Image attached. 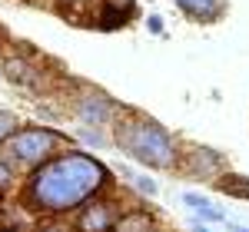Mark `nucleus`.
<instances>
[{"mask_svg":"<svg viewBox=\"0 0 249 232\" xmlns=\"http://www.w3.org/2000/svg\"><path fill=\"white\" fill-rule=\"evenodd\" d=\"M136 14V0H96L93 20L100 30H120L126 27Z\"/></svg>","mask_w":249,"mask_h":232,"instance_id":"nucleus-7","label":"nucleus"},{"mask_svg":"<svg viewBox=\"0 0 249 232\" xmlns=\"http://www.w3.org/2000/svg\"><path fill=\"white\" fill-rule=\"evenodd\" d=\"M14 186H17V166L0 153V196L7 193V189H14Z\"/></svg>","mask_w":249,"mask_h":232,"instance_id":"nucleus-15","label":"nucleus"},{"mask_svg":"<svg viewBox=\"0 0 249 232\" xmlns=\"http://www.w3.org/2000/svg\"><path fill=\"white\" fill-rule=\"evenodd\" d=\"M110 143L120 153L133 156L136 163H143L150 169H179L183 166V149H179L176 136L163 123L136 113V110L123 113L110 126Z\"/></svg>","mask_w":249,"mask_h":232,"instance_id":"nucleus-2","label":"nucleus"},{"mask_svg":"<svg viewBox=\"0 0 249 232\" xmlns=\"http://www.w3.org/2000/svg\"><path fill=\"white\" fill-rule=\"evenodd\" d=\"M3 80H10L14 86H20V90H34L37 86V70H34V63H27V57H7L3 60Z\"/></svg>","mask_w":249,"mask_h":232,"instance_id":"nucleus-11","label":"nucleus"},{"mask_svg":"<svg viewBox=\"0 0 249 232\" xmlns=\"http://www.w3.org/2000/svg\"><path fill=\"white\" fill-rule=\"evenodd\" d=\"M230 232H249V226H239V222H230Z\"/></svg>","mask_w":249,"mask_h":232,"instance_id":"nucleus-21","label":"nucleus"},{"mask_svg":"<svg viewBox=\"0 0 249 232\" xmlns=\"http://www.w3.org/2000/svg\"><path fill=\"white\" fill-rule=\"evenodd\" d=\"M37 232H77V226H73L70 215H53V219H43Z\"/></svg>","mask_w":249,"mask_h":232,"instance_id":"nucleus-16","label":"nucleus"},{"mask_svg":"<svg viewBox=\"0 0 249 232\" xmlns=\"http://www.w3.org/2000/svg\"><path fill=\"white\" fill-rule=\"evenodd\" d=\"M190 232H216V229H213L210 222H199V219L193 215V219H190Z\"/></svg>","mask_w":249,"mask_h":232,"instance_id":"nucleus-20","label":"nucleus"},{"mask_svg":"<svg viewBox=\"0 0 249 232\" xmlns=\"http://www.w3.org/2000/svg\"><path fill=\"white\" fill-rule=\"evenodd\" d=\"M63 146H67V136L57 133V130H47V126H20L17 133L10 136V143L3 146V156L17 169L34 173L47 159L63 153Z\"/></svg>","mask_w":249,"mask_h":232,"instance_id":"nucleus-3","label":"nucleus"},{"mask_svg":"<svg viewBox=\"0 0 249 232\" xmlns=\"http://www.w3.org/2000/svg\"><path fill=\"white\" fill-rule=\"evenodd\" d=\"M17 130H20V119L10 110H0V149L10 143V136L17 133Z\"/></svg>","mask_w":249,"mask_h":232,"instance_id":"nucleus-14","label":"nucleus"},{"mask_svg":"<svg viewBox=\"0 0 249 232\" xmlns=\"http://www.w3.org/2000/svg\"><path fill=\"white\" fill-rule=\"evenodd\" d=\"M53 7H57L60 14L73 17V14H87L90 7H96V0H53Z\"/></svg>","mask_w":249,"mask_h":232,"instance_id":"nucleus-17","label":"nucleus"},{"mask_svg":"<svg viewBox=\"0 0 249 232\" xmlns=\"http://www.w3.org/2000/svg\"><path fill=\"white\" fill-rule=\"evenodd\" d=\"M77 139L83 146H93V149H103V146H107V133H103V130H93V126H80Z\"/></svg>","mask_w":249,"mask_h":232,"instance_id":"nucleus-18","label":"nucleus"},{"mask_svg":"<svg viewBox=\"0 0 249 232\" xmlns=\"http://www.w3.org/2000/svg\"><path fill=\"white\" fill-rule=\"evenodd\" d=\"M183 173L190 179H199V182H216L223 173H230V163L226 156L213 146H186L183 149Z\"/></svg>","mask_w":249,"mask_h":232,"instance_id":"nucleus-5","label":"nucleus"},{"mask_svg":"<svg viewBox=\"0 0 249 232\" xmlns=\"http://www.w3.org/2000/svg\"><path fill=\"white\" fill-rule=\"evenodd\" d=\"M173 3L193 23H216L226 14V0H173Z\"/></svg>","mask_w":249,"mask_h":232,"instance_id":"nucleus-8","label":"nucleus"},{"mask_svg":"<svg viewBox=\"0 0 249 232\" xmlns=\"http://www.w3.org/2000/svg\"><path fill=\"white\" fill-rule=\"evenodd\" d=\"M113 232H163V229H160V219H156V213L133 206V209H123V213H120Z\"/></svg>","mask_w":249,"mask_h":232,"instance_id":"nucleus-9","label":"nucleus"},{"mask_svg":"<svg viewBox=\"0 0 249 232\" xmlns=\"http://www.w3.org/2000/svg\"><path fill=\"white\" fill-rule=\"evenodd\" d=\"M73 113L83 126H93V130H107L113 126L123 113H130V106L116 103L110 93L96 90V86H83L77 97H73Z\"/></svg>","mask_w":249,"mask_h":232,"instance_id":"nucleus-4","label":"nucleus"},{"mask_svg":"<svg viewBox=\"0 0 249 232\" xmlns=\"http://www.w3.org/2000/svg\"><path fill=\"white\" fill-rule=\"evenodd\" d=\"M123 213V206H120V199H93V202H87L77 215H73V226L77 232H113L116 219Z\"/></svg>","mask_w":249,"mask_h":232,"instance_id":"nucleus-6","label":"nucleus"},{"mask_svg":"<svg viewBox=\"0 0 249 232\" xmlns=\"http://www.w3.org/2000/svg\"><path fill=\"white\" fill-rule=\"evenodd\" d=\"M126 179H130V186H133L140 196H146V199L160 196V182H156L150 173H133V169H126Z\"/></svg>","mask_w":249,"mask_h":232,"instance_id":"nucleus-13","label":"nucleus"},{"mask_svg":"<svg viewBox=\"0 0 249 232\" xmlns=\"http://www.w3.org/2000/svg\"><path fill=\"white\" fill-rule=\"evenodd\" d=\"M146 30L163 37V33H166V23H163V17H160V14H150V17H146Z\"/></svg>","mask_w":249,"mask_h":232,"instance_id":"nucleus-19","label":"nucleus"},{"mask_svg":"<svg viewBox=\"0 0 249 232\" xmlns=\"http://www.w3.org/2000/svg\"><path fill=\"white\" fill-rule=\"evenodd\" d=\"M183 206L193 209V215L199 222H210V226H223L226 222V213L219 206H213V199H206L203 193H193V189H183Z\"/></svg>","mask_w":249,"mask_h":232,"instance_id":"nucleus-10","label":"nucleus"},{"mask_svg":"<svg viewBox=\"0 0 249 232\" xmlns=\"http://www.w3.org/2000/svg\"><path fill=\"white\" fill-rule=\"evenodd\" d=\"M213 186H216L219 193H226L230 199H243V202H249V176H243V173H223Z\"/></svg>","mask_w":249,"mask_h":232,"instance_id":"nucleus-12","label":"nucleus"},{"mask_svg":"<svg viewBox=\"0 0 249 232\" xmlns=\"http://www.w3.org/2000/svg\"><path fill=\"white\" fill-rule=\"evenodd\" d=\"M113 189V169L87 149H63L47 159L20 189L23 209L53 219V215H77L87 202L100 199Z\"/></svg>","mask_w":249,"mask_h":232,"instance_id":"nucleus-1","label":"nucleus"}]
</instances>
